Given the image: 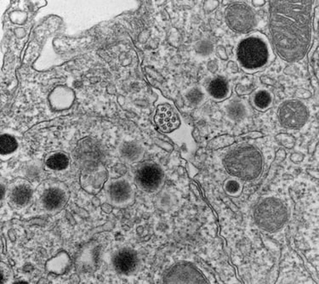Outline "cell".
<instances>
[{"label":"cell","instance_id":"30","mask_svg":"<svg viewBox=\"0 0 319 284\" xmlns=\"http://www.w3.org/2000/svg\"><path fill=\"white\" fill-rule=\"evenodd\" d=\"M314 12L313 27L314 30L317 33L318 31V7L315 8Z\"/></svg>","mask_w":319,"mask_h":284},{"label":"cell","instance_id":"15","mask_svg":"<svg viewBox=\"0 0 319 284\" xmlns=\"http://www.w3.org/2000/svg\"><path fill=\"white\" fill-rule=\"evenodd\" d=\"M31 197V188L26 185H19L14 188L11 193V198L14 203L18 205L27 204Z\"/></svg>","mask_w":319,"mask_h":284},{"label":"cell","instance_id":"17","mask_svg":"<svg viewBox=\"0 0 319 284\" xmlns=\"http://www.w3.org/2000/svg\"><path fill=\"white\" fill-rule=\"evenodd\" d=\"M121 152H122V156L126 160L130 162H136L141 159L143 151L138 144L129 142L123 145Z\"/></svg>","mask_w":319,"mask_h":284},{"label":"cell","instance_id":"16","mask_svg":"<svg viewBox=\"0 0 319 284\" xmlns=\"http://www.w3.org/2000/svg\"><path fill=\"white\" fill-rule=\"evenodd\" d=\"M69 258L66 253H60L55 258L49 261L47 267L50 271L55 273H63L69 266Z\"/></svg>","mask_w":319,"mask_h":284},{"label":"cell","instance_id":"20","mask_svg":"<svg viewBox=\"0 0 319 284\" xmlns=\"http://www.w3.org/2000/svg\"><path fill=\"white\" fill-rule=\"evenodd\" d=\"M227 113L234 121L242 119L246 115V107L240 102H233L227 107Z\"/></svg>","mask_w":319,"mask_h":284},{"label":"cell","instance_id":"27","mask_svg":"<svg viewBox=\"0 0 319 284\" xmlns=\"http://www.w3.org/2000/svg\"><path fill=\"white\" fill-rule=\"evenodd\" d=\"M219 5V1H207L204 5V9L208 13L214 11Z\"/></svg>","mask_w":319,"mask_h":284},{"label":"cell","instance_id":"19","mask_svg":"<svg viewBox=\"0 0 319 284\" xmlns=\"http://www.w3.org/2000/svg\"><path fill=\"white\" fill-rule=\"evenodd\" d=\"M69 164L68 156L61 153L54 154L46 161L48 167L54 170H62L68 167Z\"/></svg>","mask_w":319,"mask_h":284},{"label":"cell","instance_id":"10","mask_svg":"<svg viewBox=\"0 0 319 284\" xmlns=\"http://www.w3.org/2000/svg\"><path fill=\"white\" fill-rule=\"evenodd\" d=\"M154 119L158 128L167 133L178 128L180 125L178 116L169 105H161L157 107Z\"/></svg>","mask_w":319,"mask_h":284},{"label":"cell","instance_id":"14","mask_svg":"<svg viewBox=\"0 0 319 284\" xmlns=\"http://www.w3.org/2000/svg\"><path fill=\"white\" fill-rule=\"evenodd\" d=\"M65 201V195L62 191L53 188L46 191L43 197V204L48 210H55L62 206Z\"/></svg>","mask_w":319,"mask_h":284},{"label":"cell","instance_id":"1","mask_svg":"<svg viewBox=\"0 0 319 284\" xmlns=\"http://www.w3.org/2000/svg\"><path fill=\"white\" fill-rule=\"evenodd\" d=\"M270 31L277 54L287 62L302 60L308 52L313 1H270Z\"/></svg>","mask_w":319,"mask_h":284},{"label":"cell","instance_id":"33","mask_svg":"<svg viewBox=\"0 0 319 284\" xmlns=\"http://www.w3.org/2000/svg\"><path fill=\"white\" fill-rule=\"evenodd\" d=\"M228 68L232 73H238V65L234 61H229L228 64Z\"/></svg>","mask_w":319,"mask_h":284},{"label":"cell","instance_id":"34","mask_svg":"<svg viewBox=\"0 0 319 284\" xmlns=\"http://www.w3.org/2000/svg\"><path fill=\"white\" fill-rule=\"evenodd\" d=\"M252 4L254 5V7H260V6H262L263 5H265L266 1H258V0H256V1H252Z\"/></svg>","mask_w":319,"mask_h":284},{"label":"cell","instance_id":"12","mask_svg":"<svg viewBox=\"0 0 319 284\" xmlns=\"http://www.w3.org/2000/svg\"><path fill=\"white\" fill-rule=\"evenodd\" d=\"M132 195L131 186L125 180H117L110 185L109 196L116 204H123L131 198Z\"/></svg>","mask_w":319,"mask_h":284},{"label":"cell","instance_id":"31","mask_svg":"<svg viewBox=\"0 0 319 284\" xmlns=\"http://www.w3.org/2000/svg\"><path fill=\"white\" fill-rule=\"evenodd\" d=\"M208 69H209L212 73H215L217 72L218 65L217 62L215 60H210L208 62Z\"/></svg>","mask_w":319,"mask_h":284},{"label":"cell","instance_id":"28","mask_svg":"<svg viewBox=\"0 0 319 284\" xmlns=\"http://www.w3.org/2000/svg\"><path fill=\"white\" fill-rule=\"evenodd\" d=\"M8 269V267L5 265V264H2V266H1V282L4 283V282H6V280L8 279L9 276H10V274H7V272L10 271V269H9L8 271H6V270Z\"/></svg>","mask_w":319,"mask_h":284},{"label":"cell","instance_id":"29","mask_svg":"<svg viewBox=\"0 0 319 284\" xmlns=\"http://www.w3.org/2000/svg\"><path fill=\"white\" fill-rule=\"evenodd\" d=\"M216 53H217L218 56H219L221 60H228V55H227V52H226V49L223 47V46H218V47L216 48Z\"/></svg>","mask_w":319,"mask_h":284},{"label":"cell","instance_id":"4","mask_svg":"<svg viewBox=\"0 0 319 284\" xmlns=\"http://www.w3.org/2000/svg\"><path fill=\"white\" fill-rule=\"evenodd\" d=\"M254 216L261 229L273 232L284 226L288 219V210L279 199L265 198L256 208Z\"/></svg>","mask_w":319,"mask_h":284},{"label":"cell","instance_id":"24","mask_svg":"<svg viewBox=\"0 0 319 284\" xmlns=\"http://www.w3.org/2000/svg\"><path fill=\"white\" fill-rule=\"evenodd\" d=\"M195 50H196L197 52L199 53V55H209L213 52L214 46L209 40H204V41L197 44Z\"/></svg>","mask_w":319,"mask_h":284},{"label":"cell","instance_id":"13","mask_svg":"<svg viewBox=\"0 0 319 284\" xmlns=\"http://www.w3.org/2000/svg\"><path fill=\"white\" fill-rule=\"evenodd\" d=\"M208 90L212 98L216 101H222L230 96V87L228 81L221 77H217L209 83Z\"/></svg>","mask_w":319,"mask_h":284},{"label":"cell","instance_id":"5","mask_svg":"<svg viewBox=\"0 0 319 284\" xmlns=\"http://www.w3.org/2000/svg\"><path fill=\"white\" fill-rule=\"evenodd\" d=\"M226 22L231 30L238 34L251 31L257 24V16L249 6L243 3L232 4L226 9Z\"/></svg>","mask_w":319,"mask_h":284},{"label":"cell","instance_id":"6","mask_svg":"<svg viewBox=\"0 0 319 284\" xmlns=\"http://www.w3.org/2000/svg\"><path fill=\"white\" fill-rule=\"evenodd\" d=\"M278 118L283 127L300 129L308 118V111L302 102L292 100L283 102L278 109Z\"/></svg>","mask_w":319,"mask_h":284},{"label":"cell","instance_id":"21","mask_svg":"<svg viewBox=\"0 0 319 284\" xmlns=\"http://www.w3.org/2000/svg\"><path fill=\"white\" fill-rule=\"evenodd\" d=\"M234 141H235V138L233 136H229V135H223V136H218L216 138L213 139L209 141L207 147L209 150H218V149L230 146L233 144Z\"/></svg>","mask_w":319,"mask_h":284},{"label":"cell","instance_id":"22","mask_svg":"<svg viewBox=\"0 0 319 284\" xmlns=\"http://www.w3.org/2000/svg\"><path fill=\"white\" fill-rule=\"evenodd\" d=\"M17 148V142L12 136L3 135L0 137V150L1 154L11 153Z\"/></svg>","mask_w":319,"mask_h":284},{"label":"cell","instance_id":"11","mask_svg":"<svg viewBox=\"0 0 319 284\" xmlns=\"http://www.w3.org/2000/svg\"><path fill=\"white\" fill-rule=\"evenodd\" d=\"M113 262L116 271L119 273L128 275L136 270L138 265V258L136 252L124 248L116 254Z\"/></svg>","mask_w":319,"mask_h":284},{"label":"cell","instance_id":"25","mask_svg":"<svg viewBox=\"0 0 319 284\" xmlns=\"http://www.w3.org/2000/svg\"><path fill=\"white\" fill-rule=\"evenodd\" d=\"M186 98L192 104L198 105L204 100V93L199 89H193L186 94Z\"/></svg>","mask_w":319,"mask_h":284},{"label":"cell","instance_id":"9","mask_svg":"<svg viewBox=\"0 0 319 284\" xmlns=\"http://www.w3.org/2000/svg\"><path fill=\"white\" fill-rule=\"evenodd\" d=\"M101 247L97 243L90 242L84 246L77 258V268L83 272H92L97 268L99 261Z\"/></svg>","mask_w":319,"mask_h":284},{"label":"cell","instance_id":"7","mask_svg":"<svg viewBox=\"0 0 319 284\" xmlns=\"http://www.w3.org/2000/svg\"><path fill=\"white\" fill-rule=\"evenodd\" d=\"M165 283H207L204 275L189 263L176 264L164 276Z\"/></svg>","mask_w":319,"mask_h":284},{"label":"cell","instance_id":"32","mask_svg":"<svg viewBox=\"0 0 319 284\" xmlns=\"http://www.w3.org/2000/svg\"><path fill=\"white\" fill-rule=\"evenodd\" d=\"M261 80H262V83H264V84H267V85H274V81L272 78H270L269 77H267V76H262L261 77Z\"/></svg>","mask_w":319,"mask_h":284},{"label":"cell","instance_id":"3","mask_svg":"<svg viewBox=\"0 0 319 284\" xmlns=\"http://www.w3.org/2000/svg\"><path fill=\"white\" fill-rule=\"evenodd\" d=\"M223 163L229 175L249 181L256 180L261 175L264 162L259 149L244 145L229 151Z\"/></svg>","mask_w":319,"mask_h":284},{"label":"cell","instance_id":"23","mask_svg":"<svg viewBox=\"0 0 319 284\" xmlns=\"http://www.w3.org/2000/svg\"><path fill=\"white\" fill-rule=\"evenodd\" d=\"M224 189L228 195L238 196L242 191V185L237 180L229 179L224 183Z\"/></svg>","mask_w":319,"mask_h":284},{"label":"cell","instance_id":"2","mask_svg":"<svg viewBox=\"0 0 319 284\" xmlns=\"http://www.w3.org/2000/svg\"><path fill=\"white\" fill-rule=\"evenodd\" d=\"M236 55L245 73L253 74L263 70L274 60L275 54L267 37L253 33L238 43Z\"/></svg>","mask_w":319,"mask_h":284},{"label":"cell","instance_id":"8","mask_svg":"<svg viewBox=\"0 0 319 284\" xmlns=\"http://www.w3.org/2000/svg\"><path fill=\"white\" fill-rule=\"evenodd\" d=\"M164 174L161 169L154 164H145L139 168L136 173V182L142 190L155 192L162 185Z\"/></svg>","mask_w":319,"mask_h":284},{"label":"cell","instance_id":"18","mask_svg":"<svg viewBox=\"0 0 319 284\" xmlns=\"http://www.w3.org/2000/svg\"><path fill=\"white\" fill-rule=\"evenodd\" d=\"M272 94L267 90H258L253 97V104L257 109L265 111L272 106Z\"/></svg>","mask_w":319,"mask_h":284},{"label":"cell","instance_id":"26","mask_svg":"<svg viewBox=\"0 0 319 284\" xmlns=\"http://www.w3.org/2000/svg\"><path fill=\"white\" fill-rule=\"evenodd\" d=\"M277 140L280 141V143L286 146L287 148H292L295 146V139L292 136H290L286 134H282L277 136Z\"/></svg>","mask_w":319,"mask_h":284}]
</instances>
